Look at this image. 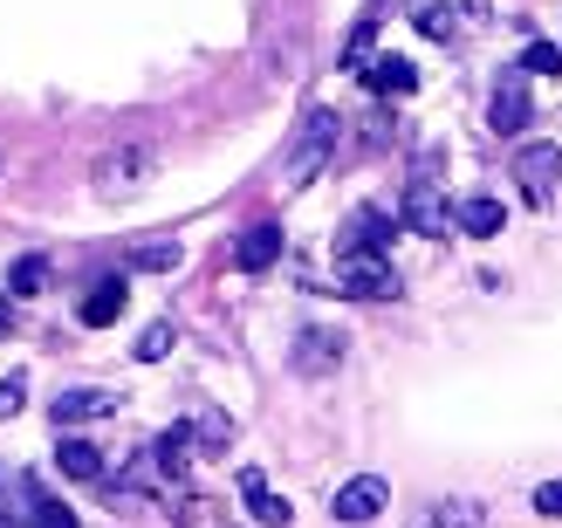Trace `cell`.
Instances as JSON below:
<instances>
[{"instance_id":"obj_1","label":"cell","mask_w":562,"mask_h":528,"mask_svg":"<svg viewBox=\"0 0 562 528\" xmlns=\"http://www.w3.org/2000/svg\"><path fill=\"white\" fill-rule=\"evenodd\" d=\"M336 137H344V117H336V110H308L295 124V137H289V151H281V192L316 186L329 172V158H336Z\"/></svg>"},{"instance_id":"obj_2","label":"cell","mask_w":562,"mask_h":528,"mask_svg":"<svg viewBox=\"0 0 562 528\" xmlns=\"http://www.w3.org/2000/svg\"><path fill=\"white\" fill-rule=\"evenodd\" d=\"M336 289L357 295V302H391L405 282L391 268V255H336Z\"/></svg>"},{"instance_id":"obj_3","label":"cell","mask_w":562,"mask_h":528,"mask_svg":"<svg viewBox=\"0 0 562 528\" xmlns=\"http://www.w3.org/2000/svg\"><path fill=\"white\" fill-rule=\"evenodd\" d=\"M145 179H151V151L145 145H117V151L97 158V192L103 200H131Z\"/></svg>"},{"instance_id":"obj_4","label":"cell","mask_w":562,"mask_h":528,"mask_svg":"<svg viewBox=\"0 0 562 528\" xmlns=\"http://www.w3.org/2000/svg\"><path fill=\"white\" fill-rule=\"evenodd\" d=\"M515 186L528 192V206H549L562 186V151L555 145H521L515 151Z\"/></svg>"},{"instance_id":"obj_5","label":"cell","mask_w":562,"mask_h":528,"mask_svg":"<svg viewBox=\"0 0 562 528\" xmlns=\"http://www.w3.org/2000/svg\"><path fill=\"white\" fill-rule=\"evenodd\" d=\"M405 220L398 213H384V206H357L344 220V247L336 255H391V234H398Z\"/></svg>"},{"instance_id":"obj_6","label":"cell","mask_w":562,"mask_h":528,"mask_svg":"<svg viewBox=\"0 0 562 528\" xmlns=\"http://www.w3.org/2000/svg\"><path fill=\"white\" fill-rule=\"evenodd\" d=\"M398 220H405L412 234H426V240H446V234H453V200H446L439 186H405Z\"/></svg>"},{"instance_id":"obj_7","label":"cell","mask_w":562,"mask_h":528,"mask_svg":"<svg viewBox=\"0 0 562 528\" xmlns=\"http://www.w3.org/2000/svg\"><path fill=\"white\" fill-rule=\"evenodd\" d=\"M384 502H391V487L378 481V474H357V481H344L329 494V515L336 521H350V528H363V521H378L384 515Z\"/></svg>"},{"instance_id":"obj_8","label":"cell","mask_w":562,"mask_h":528,"mask_svg":"<svg viewBox=\"0 0 562 528\" xmlns=\"http://www.w3.org/2000/svg\"><path fill=\"white\" fill-rule=\"evenodd\" d=\"M124 398L117 392H97V384H69L63 398H55L48 412H55V432H69V426H90V419H110Z\"/></svg>"},{"instance_id":"obj_9","label":"cell","mask_w":562,"mask_h":528,"mask_svg":"<svg viewBox=\"0 0 562 528\" xmlns=\"http://www.w3.org/2000/svg\"><path fill=\"white\" fill-rule=\"evenodd\" d=\"M467 8H460V0H412V27H418V35H426V42H446V48H453L460 35H467Z\"/></svg>"},{"instance_id":"obj_10","label":"cell","mask_w":562,"mask_h":528,"mask_svg":"<svg viewBox=\"0 0 562 528\" xmlns=\"http://www.w3.org/2000/svg\"><path fill=\"white\" fill-rule=\"evenodd\" d=\"M487 124L501 131V137H515V131H528V76L521 69H508L494 82V103H487Z\"/></svg>"},{"instance_id":"obj_11","label":"cell","mask_w":562,"mask_h":528,"mask_svg":"<svg viewBox=\"0 0 562 528\" xmlns=\"http://www.w3.org/2000/svg\"><path fill=\"white\" fill-rule=\"evenodd\" d=\"M289 364H295L302 378H329L336 364H344V337H336V329H316V323H308L302 337H295V357H289Z\"/></svg>"},{"instance_id":"obj_12","label":"cell","mask_w":562,"mask_h":528,"mask_svg":"<svg viewBox=\"0 0 562 528\" xmlns=\"http://www.w3.org/2000/svg\"><path fill=\"white\" fill-rule=\"evenodd\" d=\"M240 502H247V515H255L261 528H289V521H295V508L281 502L274 487H268V474H261V467H240Z\"/></svg>"},{"instance_id":"obj_13","label":"cell","mask_w":562,"mask_h":528,"mask_svg":"<svg viewBox=\"0 0 562 528\" xmlns=\"http://www.w3.org/2000/svg\"><path fill=\"white\" fill-rule=\"evenodd\" d=\"M274 255H281V227H274V220H255V227L234 240V268H240V274L274 268Z\"/></svg>"},{"instance_id":"obj_14","label":"cell","mask_w":562,"mask_h":528,"mask_svg":"<svg viewBox=\"0 0 562 528\" xmlns=\"http://www.w3.org/2000/svg\"><path fill=\"white\" fill-rule=\"evenodd\" d=\"M363 82H371L378 97H412L418 69H412V55H371V63H363Z\"/></svg>"},{"instance_id":"obj_15","label":"cell","mask_w":562,"mask_h":528,"mask_svg":"<svg viewBox=\"0 0 562 528\" xmlns=\"http://www.w3.org/2000/svg\"><path fill=\"white\" fill-rule=\"evenodd\" d=\"M124 310H131V289H124V274H117V282H97L90 295H82L76 316H82V329H110Z\"/></svg>"},{"instance_id":"obj_16","label":"cell","mask_w":562,"mask_h":528,"mask_svg":"<svg viewBox=\"0 0 562 528\" xmlns=\"http://www.w3.org/2000/svg\"><path fill=\"white\" fill-rule=\"evenodd\" d=\"M453 227L473 234V240H494L501 227H508V206L487 200V192H481V200H460V206H453Z\"/></svg>"},{"instance_id":"obj_17","label":"cell","mask_w":562,"mask_h":528,"mask_svg":"<svg viewBox=\"0 0 562 528\" xmlns=\"http://www.w3.org/2000/svg\"><path fill=\"white\" fill-rule=\"evenodd\" d=\"M151 467L165 481H186V467H192V426H172V432H158V447H151Z\"/></svg>"},{"instance_id":"obj_18","label":"cell","mask_w":562,"mask_h":528,"mask_svg":"<svg viewBox=\"0 0 562 528\" xmlns=\"http://www.w3.org/2000/svg\"><path fill=\"white\" fill-rule=\"evenodd\" d=\"M55 460H63V474H69V481H103V453L90 447V439H69V432H63Z\"/></svg>"},{"instance_id":"obj_19","label":"cell","mask_w":562,"mask_h":528,"mask_svg":"<svg viewBox=\"0 0 562 528\" xmlns=\"http://www.w3.org/2000/svg\"><path fill=\"white\" fill-rule=\"evenodd\" d=\"M179 261H186L179 240H137V247H131V268H137V274H172Z\"/></svg>"},{"instance_id":"obj_20","label":"cell","mask_w":562,"mask_h":528,"mask_svg":"<svg viewBox=\"0 0 562 528\" xmlns=\"http://www.w3.org/2000/svg\"><path fill=\"white\" fill-rule=\"evenodd\" d=\"M378 14H384V0H363V14H357V27H350V48H344V69H363V63H371Z\"/></svg>"},{"instance_id":"obj_21","label":"cell","mask_w":562,"mask_h":528,"mask_svg":"<svg viewBox=\"0 0 562 528\" xmlns=\"http://www.w3.org/2000/svg\"><path fill=\"white\" fill-rule=\"evenodd\" d=\"M42 282H48V261L42 255H21L8 268V295H42Z\"/></svg>"},{"instance_id":"obj_22","label":"cell","mask_w":562,"mask_h":528,"mask_svg":"<svg viewBox=\"0 0 562 528\" xmlns=\"http://www.w3.org/2000/svg\"><path fill=\"white\" fill-rule=\"evenodd\" d=\"M27 528H76V515H69L63 502H48V494L27 487Z\"/></svg>"},{"instance_id":"obj_23","label":"cell","mask_w":562,"mask_h":528,"mask_svg":"<svg viewBox=\"0 0 562 528\" xmlns=\"http://www.w3.org/2000/svg\"><path fill=\"white\" fill-rule=\"evenodd\" d=\"M521 76H562V42H528L521 48Z\"/></svg>"},{"instance_id":"obj_24","label":"cell","mask_w":562,"mask_h":528,"mask_svg":"<svg viewBox=\"0 0 562 528\" xmlns=\"http://www.w3.org/2000/svg\"><path fill=\"white\" fill-rule=\"evenodd\" d=\"M172 344H179V337H172V323H151L145 337H137V350H131V357H137V364H158V357L172 350Z\"/></svg>"},{"instance_id":"obj_25","label":"cell","mask_w":562,"mask_h":528,"mask_svg":"<svg viewBox=\"0 0 562 528\" xmlns=\"http://www.w3.org/2000/svg\"><path fill=\"white\" fill-rule=\"evenodd\" d=\"M192 439H200V447H213V453H220V447H227V439H234V419H227V412H206V419L192 426Z\"/></svg>"},{"instance_id":"obj_26","label":"cell","mask_w":562,"mask_h":528,"mask_svg":"<svg viewBox=\"0 0 562 528\" xmlns=\"http://www.w3.org/2000/svg\"><path fill=\"white\" fill-rule=\"evenodd\" d=\"M21 398H27V378H21V371H8V378H0V419H14Z\"/></svg>"},{"instance_id":"obj_27","label":"cell","mask_w":562,"mask_h":528,"mask_svg":"<svg viewBox=\"0 0 562 528\" xmlns=\"http://www.w3.org/2000/svg\"><path fill=\"white\" fill-rule=\"evenodd\" d=\"M536 515H562V481H542L536 487Z\"/></svg>"},{"instance_id":"obj_28","label":"cell","mask_w":562,"mask_h":528,"mask_svg":"<svg viewBox=\"0 0 562 528\" xmlns=\"http://www.w3.org/2000/svg\"><path fill=\"white\" fill-rule=\"evenodd\" d=\"M8 323H14V295L0 289V337H8Z\"/></svg>"},{"instance_id":"obj_29","label":"cell","mask_w":562,"mask_h":528,"mask_svg":"<svg viewBox=\"0 0 562 528\" xmlns=\"http://www.w3.org/2000/svg\"><path fill=\"white\" fill-rule=\"evenodd\" d=\"M460 8H467L473 21H487V0H460Z\"/></svg>"},{"instance_id":"obj_30","label":"cell","mask_w":562,"mask_h":528,"mask_svg":"<svg viewBox=\"0 0 562 528\" xmlns=\"http://www.w3.org/2000/svg\"><path fill=\"white\" fill-rule=\"evenodd\" d=\"M21 521H27V515H8V502H0V528H21Z\"/></svg>"}]
</instances>
